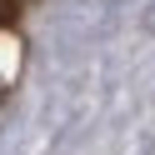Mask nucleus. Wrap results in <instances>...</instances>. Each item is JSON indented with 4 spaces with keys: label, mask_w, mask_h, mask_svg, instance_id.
I'll return each instance as SVG.
<instances>
[{
    "label": "nucleus",
    "mask_w": 155,
    "mask_h": 155,
    "mask_svg": "<svg viewBox=\"0 0 155 155\" xmlns=\"http://www.w3.org/2000/svg\"><path fill=\"white\" fill-rule=\"evenodd\" d=\"M20 10H25V0H0V30L20 20Z\"/></svg>",
    "instance_id": "nucleus-1"
}]
</instances>
